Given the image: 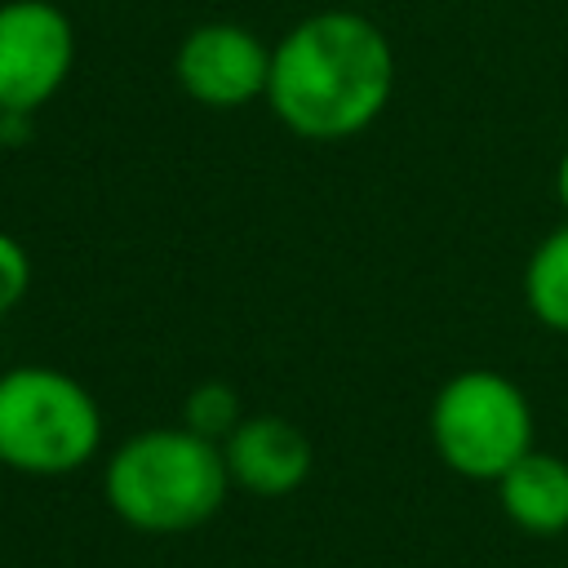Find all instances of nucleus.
Here are the masks:
<instances>
[{
    "label": "nucleus",
    "mask_w": 568,
    "mask_h": 568,
    "mask_svg": "<svg viewBox=\"0 0 568 568\" xmlns=\"http://www.w3.org/2000/svg\"><path fill=\"white\" fill-rule=\"evenodd\" d=\"M395 93V49L355 4L297 18L271 44L266 106L306 142L368 133Z\"/></svg>",
    "instance_id": "1"
},
{
    "label": "nucleus",
    "mask_w": 568,
    "mask_h": 568,
    "mask_svg": "<svg viewBox=\"0 0 568 568\" xmlns=\"http://www.w3.org/2000/svg\"><path fill=\"white\" fill-rule=\"evenodd\" d=\"M226 497L231 470L222 444L182 422L133 430L102 462V501L133 532H195L226 506Z\"/></svg>",
    "instance_id": "2"
},
{
    "label": "nucleus",
    "mask_w": 568,
    "mask_h": 568,
    "mask_svg": "<svg viewBox=\"0 0 568 568\" xmlns=\"http://www.w3.org/2000/svg\"><path fill=\"white\" fill-rule=\"evenodd\" d=\"M106 439L98 395L67 368L13 364L0 373V466L58 479L84 470Z\"/></svg>",
    "instance_id": "3"
},
{
    "label": "nucleus",
    "mask_w": 568,
    "mask_h": 568,
    "mask_svg": "<svg viewBox=\"0 0 568 568\" xmlns=\"http://www.w3.org/2000/svg\"><path fill=\"white\" fill-rule=\"evenodd\" d=\"M426 435L453 475L493 484L528 448H537V417L528 395L506 373L462 368L435 390Z\"/></svg>",
    "instance_id": "4"
},
{
    "label": "nucleus",
    "mask_w": 568,
    "mask_h": 568,
    "mask_svg": "<svg viewBox=\"0 0 568 568\" xmlns=\"http://www.w3.org/2000/svg\"><path fill=\"white\" fill-rule=\"evenodd\" d=\"M75 67V27L53 0H0V115H36Z\"/></svg>",
    "instance_id": "5"
},
{
    "label": "nucleus",
    "mask_w": 568,
    "mask_h": 568,
    "mask_svg": "<svg viewBox=\"0 0 568 568\" xmlns=\"http://www.w3.org/2000/svg\"><path fill=\"white\" fill-rule=\"evenodd\" d=\"M178 89L209 111H240L266 98L271 80V44L231 18L200 22L182 36L173 53Z\"/></svg>",
    "instance_id": "6"
},
{
    "label": "nucleus",
    "mask_w": 568,
    "mask_h": 568,
    "mask_svg": "<svg viewBox=\"0 0 568 568\" xmlns=\"http://www.w3.org/2000/svg\"><path fill=\"white\" fill-rule=\"evenodd\" d=\"M222 457L231 470V488L248 497H288L311 479L315 448L311 435L280 413H248L222 439Z\"/></svg>",
    "instance_id": "7"
},
{
    "label": "nucleus",
    "mask_w": 568,
    "mask_h": 568,
    "mask_svg": "<svg viewBox=\"0 0 568 568\" xmlns=\"http://www.w3.org/2000/svg\"><path fill=\"white\" fill-rule=\"evenodd\" d=\"M493 488H497L501 515L519 532L528 537L568 532V462L564 457L546 448H528L510 470L493 479Z\"/></svg>",
    "instance_id": "8"
},
{
    "label": "nucleus",
    "mask_w": 568,
    "mask_h": 568,
    "mask_svg": "<svg viewBox=\"0 0 568 568\" xmlns=\"http://www.w3.org/2000/svg\"><path fill=\"white\" fill-rule=\"evenodd\" d=\"M524 306L550 333L568 337V222L555 226L524 262Z\"/></svg>",
    "instance_id": "9"
},
{
    "label": "nucleus",
    "mask_w": 568,
    "mask_h": 568,
    "mask_svg": "<svg viewBox=\"0 0 568 568\" xmlns=\"http://www.w3.org/2000/svg\"><path fill=\"white\" fill-rule=\"evenodd\" d=\"M240 395H235V386L231 382H200V386H191L186 390V399H182V426H191L195 435H204V439H213V444H222L235 426H240Z\"/></svg>",
    "instance_id": "10"
},
{
    "label": "nucleus",
    "mask_w": 568,
    "mask_h": 568,
    "mask_svg": "<svg viewBox=\"0 0 568 568\" xmlns=\"http://www.w3.org/2000/svg\"><path fill=\"white\" fill-rule=\"evenodd\" d=\"M31 293V253L18 244V235L0 231V315L18 311Z\"/></svg>",
    "instance_id": "11"
},
{
    "label": "nucleus",
    "mask_w": 568,
    "mask_h": 568,
    "mask_svg": "<svg viewBox=\"0 0 568 568\" xmlns=\"http://www.w3.org/2000/svg\"><path fill=\"white\" fill-rule=\"evenodd\" d=\"M31 138V115H0V142H27Z\"/></svg>",
    "instance_id": "12"
},
{
    "label": "nucleus",
    "mask_w": 568,
    "mask_h": 568,
    "mask_svg": "<svg viewBox=\"0 0 568 568\" xmlns=\"http://www.w3.org/2000/svg\"><path fill=\"white\" fill-rule=\"evenodd\" d=\"M555 195H559V209L568 213V146H564V155L555 164Z\"/></svg>",
    "instance_id": "13"
},
{
    "label": "nucleus",
    "mask_w": 568,
    "mask_h": 568,
    "mask_svg": "<svg viewBox=\"0 0 568 568\" xmlns=\"http://www.w3.org/2000/svg\"><path fill=\"white\" fill-rule=\"evenodd\" d=\"M346 4H368V0H346Z\"/></svg>",
    "instance_id": "14"
}]
</instances>
